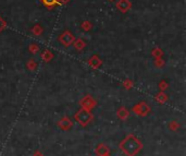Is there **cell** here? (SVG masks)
I'll list each match as a JSON object with an SVG mask.
<instances>
[{
    "instance_id": "6da1fadb",
    "label": "cell",
    "mask_w": 186,
    "mask_h": 156,
    "mask_svg": "<svg viewBox=\"0 0 186 156\" xmlns=\"http://www.w3.org/2000/svg\"><path fill=\"white\" fill-rule=\"evenodd\" d=\"M120 149L122 153L126 156H135L143 149V143L134 134L126 135L120 143Z\"/></svg>"
},
{
    "instance_id": "7a4b0ae2",
    "label": "cell",
    "mask_w": 186,
    "mask_h": 156,
    "mask_svg": "<svg viewBox=\"0 0 186 156\" xmlns=\"http://www.w3.org/2000/svg\"><path fill=\"white\" fill-rule=\"evenodd\" d=\"M74 118L82 127H86L87 125H89L94 119V115L92 114V110H87L81 108L76 114L74 115Z\"/></svg>"
},
{
    "instance_id": "3957f363",
    "label": "cell",
    "mask_w": 186,
    "mask_h": 156,
    "mask_svg": "<svg viewBox=\"0 0 186 156\" xmlns=\"http://www.w3.org/2000/svg\"><path fill=\"white\" fill-rule=\"evenodd\" d=\"M132 111H133L134 114L138 115V116L146 117L147 115L150 114L151 108L149 107V105L146 103V102H140V103H138V104H136V105L133 106Z\"/></svg>"
},
{
    "instance_id": "277c9868",
    "label": "cell",
    "mask_w": 186,
    "mask_h": 156,
    "mask_svg": "<svg viewBox=\"0 0 186 156\" xmlns=\"http://www.w3.org/2000/svg\"><path fill=\"white\" fill-rule=\"evenodd\" d=\"M58 40H59L60 44H61L62 46L68 48V47H70L71 45L73 44V42H74V40H75V36L73 35L70 31L66 30V31H64L63 33L60 34Z\"/></svg>"
},
{
    "instance_id": "5b68a950",
    "label": "cell",
    "mask_w": 186,
    "mask_h": 156,
    "mask_svg": "<svg viewBox=\"0 0 186 156\" xmlns=\"http://www.w3.org/2000/svg\"><path fill=\"white\" fill-rule=\"evenodd\" d=\"M79 105H81V107L84 108V109L93 110L97 106V102L93 96L86 95V96H84L83 98L79 101Z\"/></svg>"
},
{
    "instance_id": "8992f818",
    "label": "cell",
    "mask_w": 186,
    "mask_h": 156,
    "mask_svg": "<svg viewBox=\"0 0 186 156\" xmlns=\"http://www.w3.org/2000/svg\"><path fill=\"white\" fill-rule=\"evenodd\" d=\"M116 6L120 12L126 13V12H129V9L132 8V2H131V0H119Z\"/></svg>"
},
{
    "instance_id": "52a82bcc",
    "label": "cell",
    "mask_w": 186,
    "mask_h": 156,
    "mask_svg": "<svg viewBox=\"0 0 186 156\" xmlns=\"http://www.w3.org/2000/svg\"><path fill=\"white\" fill-rule=\"evenodd\" d=\"M88 66H89L90 68L97 70V69H99L102 66V60H101V58L99 57V56L93 55L92 57L88 59Z\"/></svg>"
},
{
    "instance_id": "ba28073f",
    "label": "cell",
    "mask_w": 186,
    "mask_h": 156,
    "mask_svg": "<svg viewBox=\"0 0 186 156\" xmlns=\"http://www.w3.org/2000/svg\"><path fill=\"white\" fill-rule=\"evenodd\" d=\"M58 127L61 130L66 131V130H70L73 127V122L69 117H63V118H61L58 121Z\"/></svg>"
},
{
    "instance_id": "9c48e42d",
    "label": "cell",
    "mask_w": 186,
    "mask_h": 156,
    "mask_svg": "<svg viewBox=\"0 0 186 156\" xmlns=\"http://www.w3.org/2000/svg\"><path fill=\"white\" fill-rule=\"evenodd\" d=\"M95 153H96L97 156H103V155H107V154H110V149L107 145L101 143V144L97 145L96 149H95Z\"/></svg>"
},
{
    "instance_id": "30bf717a",
    "label": "cell",
    "mask_w": 186,
    "mask_h": 156,
    "mask_svg": "<svg viewBox=\"0 0 186 156\" xmlns=\"http://www.w3.org/2000/svg\"><path fill=\"white\" fill-rule=\"evenodd\" d=\"M116 116H118L119 119H121V120H126L129 117V109H127L126 107H124V106H121L118 109V111H116Z\"/></svg>"
},
{
    "instance_id": "8fae6325",
    "label": "cell",
    "mask_w": 186,
    "mask_h": 156,
    "mask_svg": "<svg viewBox=\"0 0 186 156\" xmlns=\"http://www.w3.org/2000/svg\"><path fill=\"white\" fill-rule=\"evenodd\" d=\"M72 45L74 46V48L76 49V50H79V51L83 50V49L85 48L86 46H87L86 42L84 40H82V38H75Z\"/></svg>"
},
{
    "instance_id": "7c38bea8",
    "label": "cell",
    "mask_w": 186,
    "mask_h": 156,
    "mask_svg": "<svg viewBox=\"0 0 186 156\" xmlns=\"http://www.w3.org/2000/svg\"><path fill=\"white\" fill-rule=\"evenodd\" d=\"M40 57H42L43 61L49 62L53 59V54L51 53V50H49V49H45V50L42 53V55H40Z\"/></svg>"
},
{
    "instance_id": "4fadbf2b",
    "label": "cell",
    "mask_w": 186,
    "mask_h": 156,
    "mask_svg": "<svg viewBox=\"0 0 186 156\" xmlns=\"http://www.w3.org/2000/svg\"><path fill=\"white\" fill-rule=\"evenodd\" d=\"M155 99H156V102H157V103L164 104L166 101H168V95H166L164 92H161V91H160V92L158 93L157 95H156Z\"/></svg>"
},
{
    "instance_id": "5bb4252c",
    "label": "cell",
    "mask_w": 186,
    "mask_h": 156,
    "mask_svg": "<svg viewBox=\"0 0 186 156\" xmlns=\"http://www.w3.org/2000/svg\"><path fill=\"white\" fill-rule=\"evenodd\" d=\"M40 1H42L43 5L46 8H48V9H52L53 7L59 5L58 0H40Z\"/></svg>"
},
{
    "instance_id": "9a60e30c",
    "label": "cell",
    "mask_w": 186,
    "mask_h": 156,
    "mask_svg": "<svg viewBox=\"0 0 186 156\" xmlns=\"http://www.w3.org/2000/svg\"><path fill=\"white\" fill-rule=\"evenodd\" d=\"M31 32L33 33V35H35V36H42L43 32H44V29L42 27V25L35 24L33 27H32Z\"/></svg>"
},
{
    "instance_id": "2e32d148",
    "label": "cell",
    "mask_w": 186,
    "mask_h": 156,
    "mask_svg": "<svg viewBox=\"0 0 186 156\" xmlns=\"http://www.w3.org/2000/svg\"><path fill=\"white\" fill-rule=\"evenodd\" d=\"M163 50H162L160 47H155V48L151 50V56H152L155 59H157V58H162V56H163Z\"/></svg>"
},
{
    "instance_id": "e0dca14e",
    "label": "cell",
    "mask_w": 186,
    "mask_h": 156,
    "mask_svg": "<svg viewBox=\"0 0 186 156\" xmlns=\"http://www.w3.org/2000/svg\"><path fill=\"white\" fill-rule=\"evenodd\" d=\"M81 29L83 30V31H85V32H89L90 30L93 29V23L90 22V21H88V20L83 21V22L81 23Z\"/></svg>"
},
{
    "instance_id": "ac0fdd59",
    "label": "cell",
    "mask_w": 186,
    "mask_h": 156,
    "mask_svg": "<svg viewBox=\"0 0 186 156\" xmlns=\"http://www.w3.org/2000/svg\"><path fill=\"white\" fill-rule=\"evenodd\" d=\"M26 68L29 69V71H35L36 68H37V62L34 59H29L26 62Z\"/></svg>"
},
{
    "instance_id": "d6986e66",
    "label": "cell",
    "mask_w": 186,
    "mask_h": 156,
    "mask_svg": "<svg viewBox=\"0 0 186 156\" xmlns=\"http://www.w3.org/2000/svg\"><path fill=\"white\" fill-rule=\"evenodd\" d=\"M29 51L31 54H33V55H36L39 51V46L37 44H35V43H32L29 46Z\"/></svg>"
},
{
    "instance_id": "ffe728a7",
    "label": "cell",
    "mask_w": 186,
    "mask_h": 156,
    "mask_svg": "<svg viewBox=\"0 0 186 156\" xmlns=\"http://www.w3.org/2000/svg\"><path fill=\"white\" fill-rule=\"evenodd\" d=\"M164 64H166V61H164L162 58H157V59H155V67L156 68H163Z\"/></svg>"
},
{
    "instance_id": "44dd1931",
    "label": "cell",
    "mask_w": 186,
    "mask_h": 156,
    "mask_svg": "<svg viewBox=\"0 0 186 156\" xmlns=\"http://www.w3.org/2000/svg\"><path fill=\"white\" fill-rule=\"evenodd\" d=\"M123 86H124L126 90H131V88L134 86V83H133V81H132V80L126 79L124 82H123Z\"/></svg>"
},
{
    "instance_id": "7402d4cb",
    "label": "cell",
    "mask_w": 186,
    "mask_h": 156,
    "mask_svg": "<svg viewBox=\"0 0 186 156\" xmlns=\"http://www.w3.org/2000/svg\"><path fill=\"white\" fill-rule=\"evenodd\" d=\"M169 87V84H168V82L166 81H160L159 82V90L161 91V92H164V91L166 90V88Z\"/></svg>"
},
{
    "instance_id": "603a6c76",
    "label": "cell",
    "mask_w": 186,
    "mask_h": 156,
    "mask_svg": "<svg viewBox=\"0 0 186 156\" xmlns=\"http://www.w3.org/2000/svg\"><path fill=\"white\" fill-rule=\"evenodd\" d=\"M179 128V125L176 121H171V122L169 123V129H171L172 131H176Z\"/></svg>"
},
{
    "instance_id": "cb8c5ba5",
    "label": "cell",
    "mask_w": 186,
    "mask_h": 156,
    "mask_svg": "<svg viewBox=\"0 0 186 156\" xmlns=\"http://www.w3.org/2000/svg\"><path fill=\"white\" fill-rule=\"evenodd\" d=\"M6 29H7V22H6V20L2 17H0V33L5 31Z\"/></svg>"
},
{
    "instance_id": "d4e9b609",
    "label": "cell",
    "mask_w": 186,
    "mask_h": 156,
    "mask_svg": "<svg viewBox=\"0 0 186 156\" xmlns=\"http://www.w3.org/2000/svg\"><path fill=\"white\" fill-rule=\"evenodd\" d=\"M70 1L71 0H58L59 5H66V3H69Z\"/></svg>"
},
{
    "instance_id": "484cf974",
    "label": "cell",
    "mask_w": 186,
    "mask_h": 156,
    "mask_svg": "<svg viewBox=\"0 0 186 156\" xmlns=\"http://www.w3.org/2000/svg\"><path fill=\"white\" fill-rule=\"evenodd\" d=\"M33 156H44V155H43V153L40 151H35V153H34Z\"/></svg>"
},
{
    "instance_id": "4316f807",
    "label": "cell",
    "mask_w": 186,
    "mask_h": 156,
    "mask_svg": "<svg viewBox=\"0 0 186 156\" xmlns=\"http://www.w3.org/2000/svg\"><path fill=\"white\" fill-rule=\"evenodd\" d=\"M108 1H110V2H113L114 0H108Z\"/></svg>"
},
{
    "instance_id": "83f0119b",
    "label": "cell",
    "mask_w": 186,
    "mask_h": 156,
    "mask_svg": "<svg viewBox=\"0 0 186 156\" xmlns=\"http://www.w3.org/2000/svg\"><path fill=\"white\" fill-rule=\"evenodd\" d=\"M103 156H111V155H110V154H107V155H103Z\"/></svg>"
}]
</instances>
